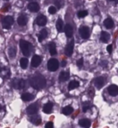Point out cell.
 <instances>
[{
	"mask_svg": "<svg viewBox=\"0 0 118 128\" xmlns=\"http://www.w3.org/2000/svg\"><path fill=\"white\" fill-rule=\"evenodd\" d=\"M27 9L31 12H38L39 10V5L35 2H31L27 5Z\"/></svg>",
	"mask_w": 118,
	"mask_h": 128,
	"instance_id": "obj_10",
	"label": "cell"
},
{
	"mask_svg": "<svg viewBox=\"0 0 118 128\" xmlns=\"http://www.w3.org/2000/svg\"><path fill=\"white\" fill-rule=\"evenodd\" d=\"M27 64H28V60L27 59V58H21V60H20V66L22 68H23V69H26L27 67Z\"/></svg>",
	"mask_w": 118,
	"mask_h": 128,
	"instance_id": "obj_27",
	"label": "cell"
},
{
	"mask_svg": "<svg viewBox=\"0 0 118 128\" xmlns=\"http://www.w3.org/2000/svg\"><path fill=\"white\" fill-rule=\"evenodd\" d=\"M18 24L20 26H24V25L27 24V18L26 17V16H23V14H22L20 16L19 18H18Z\"/></svg>",
	"mask_w": 118,
	"mask_h": 128,
	"instance_id": "obj_18",
	"label": "cell"
},
{
	"mask_svg": "<svg viewBox=\"0 0 118 128\" xmlns=\"http://www.w3.org/2000/svg\"><path fill=\"white\" fill-rule=\"evenodd\" d=\"M38 106L36 103L35 104H31L30 106H28L27 108V113L29 115H34L35 114H37L38 112Z\"/></svg>",
	"mask_w": 118,
	"mask_h": 128,
	"instance_id": "obj_7",
	"label": "cell"
},
{
	"mask_svg": "<svg viewBox=\"0 0 118 128\" xmlns=\"http://www.w3.org/2000/svg\"><path fill=\"white\" fill-rule=\"evenodd\" d=\"M22 99L25 102H29V101H31L34 99V95L31 94H29V93H25L22 95Z\"/></svg>",
	"mask_w": 118,
	"mask_h": 128,
	"instance_id": "obj_21",
	"label": "cell"
},
{
	"mask_svg": "<svg viewBox=\"0 0 118 128\" xmlns=\"http://www.w3.org/2000/svg\"><path fill=\"white\" fill-rule=\"evenodd\" d=\"M63 28H64V23H63V20L61 19H58L56 22V29L58 32H61L63 31Z\"/></svg>",
	"mask_w": 118,
	"mask_h": 128,
	"instance_id": "obj_26",
	"label": "cell"
},
{
	"mask_svg": "<svg viewBox=\"0 0 118 128\" xmlns=\"http://www.w3.org/2000/svg\"><path fill=\"white\" fill-rule=\"evenodd\" d=\"M52 108H53V104L51 102H47L43 108V111L45 113V114H50L52 111Z\"/></svg>",
	"mask_w": 118,
	"mask_h": 128,
	"instance_id": "obj_15",
	"label": "cell"
},
{
	"mask_svg": "<svg viewBox=\"0 0 118 128\" xmlns=\"http://www.w3.org/2000/svg\"><path fill=\"white\" fill-rule=\"evenodd\" d=\"M105 82V78H103V76H98V78H96L94 82L95 86L97 89H101V88L104 86Z\"/></svg>",
	"mask_w": 118,
	"mask_h": 128,
	"instance_id": "obj_9",
	"label": "cell"
},
{
	"mask_svg": "<svg viewBox=\"0 0 118 128\" xmlns=\"http://www.w3.org/2000/svg\"><path fill=\"white\" fill-rule=\"evenodd\" d=\"M27 1H34V0H27Z\"/></svg>",
	"mask_w": 118,
	"mask_h": 128,
	"instance_id": "obj_41",
	"label": "cell"
},
{
	"mask_svg": "<svg viewBox=\"0 0 118 128\" xmlns=\"http://www.w3.org/2000/svg\"><path fill=\"white\" fill-rule=\"evenodd\" d=\"M73 49H74V41L72 40L70 41L68 45L66 46L65 48V54L66 56H71L72 55V52H73Z\"/></svg>",
	"mask_w": 118,
	"mask_h": 128,
	"instance_id": "obj_8",
	"label": "cell"
},
{
	"mask_svg": "<svg viewBox=\"0 0 118 128\" xmlns=\"http://www.w3.org/2000/svg\"><path fill=\"white\" fill-rule=\"evenodd\" d=\"M6 1H7V0H6Z\"/></svg>",
	"mask_w": 118,
	"mask_h": 128,
	"instance_id": "obj_42",
	"label": "cell"
},
{
	"mask_svg": "<svg viewBox=\"0 0 118 128\" xmlns=\"http://www.w3.org/2000/svg\"><path fill=\"white\" fill-rule=\"evenodd\" d=\"M1 109H2V106H0V110H1Z\"/></svg>",
	"mask_w": 118,
	"mask_h": 128,
	"instance_id": "obj_40",
	"label": "cell"
},
{
	"mask_svg": "<svg viewBox=\"0 0 118 128\" xmlns=\"http://www.w3.org/2000/svg\"><path fill=\"white\" fill-rule=\"evenodd\" d=\"M104 26L108 28V29H111L114 27V22L112 19L110 18H107V19L104 21Z\"/></svg>",
	"mask_w": 118,
	"mask_h": 128,
	"instance_id": "obj_17",
	"label": "cell"
},
{
	"mask_svg": "<svg viewBox=\"0 0 118 128\" xmlns=\"http://www.w3.org/2000/svg\"><path fill=\"white\" fill-rule=\"evenodd\" d=\"M41 61H42L41 57L38 56V55H35V56L32 57V60H31V66L34 68H37L39 65L41 64Z\"/></svg>",
	"mask_w": 118,
	"mask_h": 128,
	"instance_id": "obj_11",
	"label": "cell"
},
{
	"mask_svg": "<svg viewBox=\"0 0 118 128\" xmlns=\"http://www.w3.org/2000/svg\"><path fill=\"white\" fill-rule=\"evenodd\" d=\"M49 52H50V54L51 55V56H54V55H56L57 53L56 44L55 43L52 42V43L49 44Z\"/></svg>",
	"mask_w": 118,
	"mask_h": 128,
	"instance_id": "obj_23",
	"label": "cell"
},
{
	"mask_svg": "<svg viewBox=\"0 0 118 128\" xmlns=\"http://www.w3.org/2000/svg\"><path fill=\"white\" fill-rule=\"evenodd\" d=\"M107 51H108L109 53L112 52V51H113V45L112 44L108 45V47H107Z\"/></svg>",
	"mask_w": 118,
	"mask_h": 128,
	"instance_id": "obj_36",
	"label": "cell"
},
{
	"mask_svg": "<svg viewBox=\"0 0 118 128\" xmlns=\"http://www.w3.org/2000/svg\"><path fill=\"white\" fill-rule=\"evenodd\" d=\"M54 2L58 8H60L64 5V0H54Z\"/></svg>",
	"mask_w": 118,
	"mask_h": 128,
	"instance_id": "obj_31",
	"label": "cell"
},
{
	"mask_svg": "<svg viewBox=\"0 0 118 128\" xmlns=\"http://www.w3.org/2000/svg\"><path fill=\"white\" fill-rule=\"evenodd\" d=\"M48 12L50 14H54L56 12V8L55 6H50L49 8H48Z\"/></svg>",
	"mask_w": 118,
	"mask_h": 128,
	"instance_id": "obj_33",
	"label": "cell"
},
{
	"mask_svg": "<svg viewBox=\"0 0 118 128\" xmlns=\"http://www.w3.org/2000/svg\"><path fill=\"white\" fill-rule=\"evenodd\" d=\"M77 66H78L79 68H81L83 66V64H84V60H83V58H80V59H79L78 60H77Z\"/></svg>",
	"mask_w": 118,
	"mask_h": 128,
	"instance_id": "obj_34",
	"label": "cell"
},
{
	"mask_svg": "<svg viewBox=\"0 0 118 128\" xmlns=\"http://www.w3.org/2000/svg\"><path fill=\"white\" fill-rule=\"evenodd\" d=\"M47 31L46 29H42L41 31H40L39 34L38 36V40L39 42H42L43 40H44L45 38H47Z\"/></svg>",
	"mask_w": 118,
	"mask_h": 128,
	"instance_id": "obj_20",
	"label": "cell"
},
{
	"mask_svg": "<svg viewBox=\"0 0 118 128\" xmlns=\"http://www.w3.org/2000/svg\"><path fill=\"white\" fill-rule=\"evenodd\" d=\"M110 38V35L106 32H102L101 35V40L103 43H108Z\"/></svg>",
	"mask_w": 118,
	"mask_h": 128,
	"instance_id": "obj_19",
	"label": "cell"
},
{
	"mask_svg": "<svg viewBox=\"0 0 118 128\" xmlns=\"http://www.w3.org/2000/svg\"><path fill=\"white\" fill-rule=\"evenodd\" d=\"M73 112V108L70 106H65L64 108H63L62 110V113L64 115H70Z\"/></svg>",
	"mask_w": 118,
	"mask_h": 128,
	"instance_id": "obj_24",
	"label": "cell"
},
{
	"mask_svg": "<svg viewBox=\"0 0 118 128\" xmlns=\"http://www.w3.org/2000/svg\"><path fill=\"white\" fill-rule=\"evenodd\" d=\"M59 68V61L56 59H50L47 62V69L51 72L56 71Z\"/></svg>",
	"mask_w": 118,
	"mask_h": 128,
	"instance_id": "obj_3",
	"label": "cell"
},
{
	"mask_svg": "<svg viewBox=\"0 0 118 128\" xmlns=\"http://www.w3.org/2000/svg\"><path fill=\"white\" fill-rule=\"evenodd\" d=\"M91 107H92V106L89 104V102H85L84 105V106H83V111L86 112L89 109H91Z\"/></svg>",
	"mask_w": 118,
	"mask_h": 128,
	"instance_id": "obj_32",
	"label": "cell"
},
{
	"mask_svg": "<svg viewBox=\"0 0 118 128\" xmlns=\"http://www.w3.org/2000/svg\"><path fill=\"white\" fill-rule=\"evenodd\" d=\"M69 72H66V71H63L60 72V76H59V80L60 82H66L68 81V78H69Z\"/></svg>",
	"mask_w": 118,
	"mask_h": 128,
	"instance_id": "obj_16",
	"label": "cell"
},
{
	"mask_svg": "<svg viewBox=\"0 0 118 128\" xmlns=\"http://www.w3.org/2000/svg\"><path fill=\"white\" fill-rule=\"evenodd\" d=\"M8 54H9V56L10 58H14L15 56L16 55V50L14 48H9V51H8Z\"/></svg>",
	"mask_w": 118,
	"mask_h": 128,
	"instance_id": "obj_29",
	"label": "cell"
},
{
	"mask_svg": "<svg viewBox=\"0 0 118 128\" xmlns=\"http://www.w3.org/2000/svg\"><path fill=\"white\" fill-rule=\"evenodd\" d=\"M108 92L111 96H117L118 94V86L116 85H111L108 87Z\"/></svg>",
	"mask_w": 118,
	"mask_h": 128,
	"instance_id": "obj_12",
	"label": "cell"
},
{
	"mask_svg": "<svg viewBox=\"0 0 118 128\" xmlns=\"http://www.w3.org/2000/svg\"><path fill=\"white\" fill-rule=\"evenodd\" d=\"M109 1H110V2H112V1H114L116 3H118V0H109Z\"/></svg>",
	"mask_w": 118,
	"mask_h": 128,
	"instance_id": "obj_39",
	"label": "cell"
},
{
	"mask_svg": "<svg viewBox=\"0 0 118 128\" xmlns=\"http://www.w3.org/2000/svg\"><path fill=\"white\" fill-rule=\"evenodd\" d=\"M80 35L83 39H88L90 36V32H89V28L86 26H82L80 28Z\"/></svg>",
	"mask_w": 118,
	"mask_h": 128,
	"instance_id": "obj_6",
	"label": "cell"
},
{
	"mask_svg": "<svg viewBox=\"0 0 118 128\" xmlns=\"http://www.w3.org/2000/svg\"><path fill=\"white\" fill-rule=\"evenodd\" d=\"M107 64H108V62H107L106 60H103V61L101 62V65L102 67H106Z\"/></svg>",
	"mask_w": 118,
	"mask_h": 128,
	"instance_id": "obj_37",
	"label": "cell"
},
{
	"mask_svg": "<svg viewBox=\"0 0 118 128\" xmlns=\"http://www.w3.org/2000/svg\"><path fill=\"white\" fill-rule=\"evenodd\" d=\"M66 64H67V61H66V60H63V61H62V63H61L62 67H65V66H66Z\"/></svg>",
	"mask_w": 118,
	"mask_h": 128,
	"instance_id": "obj_38",
	"label": "cell"
},
{
	"mask_svg": "<svg viewBox=\"0 0 118 128\" xmlns=\"http://www.w3.org/2000/svg\"><path fill=\"white\" fill-rule=\"evenodd\" d=\"M87 14H88L87 10H80V12H78V13H77V16L79 18H84V17H85Z\"/></svg>",
	"mask_w": 118,
	"mask_h": 128,
	"instance_id": "obj_30",
	"label": "cell"
},
{
	"mask_svg": "<svg viewBox=\"0 0 118 128\" xmlns=\"http://www.w3.org/2000/svg\"><path fill=\"white\" fill-rule=\"evenodd\" d=\"M20 48L22 50V52L25 56H29L31 54V44L29 42L21 40H20Z\"/></svg>",
	"mask_w": 118,
	"mask_h": 128,
	"instance_id": "obj_2",
	"label": "cell"
},
{
	"mask_svg": "<svg viewBox=\"0 0 118 128\" xmlns=\"http://www.w3.org/2000/svg\"><path fill=\"white\" fill-rule=\"evenodd\" d=\"M31 121L35 124V125H39L41 123V118H40L39 116H35L32 117L31 118Z\"/></svg>",
	"mask_w": 118,
	"mask_h": 128,
	"instance_id": "obj_28",
	"label": "cell"
},
{
	"mask_svg": "<svg viewBox=\"0 0 118 128\" xmlns=\"http://www.w3.org/2000/svg\"><path fill=\"white\" fill-rule=\"evenodd\" d=\"M25 81L23 79H18L15 78L12 81V86L14 88V89H19V90H22L25 87Z\"/></svg>",
	"mask_w": 118,
	"mask_h": 128,
	"instance_id": "obj_5",
	"label": "cell"
},
{
	"mask_svg": "<svg viewBox=\"0 0 118 128\" xmlns=\"http://www.w3.org/2000/svg\"><path fill=\"white\" fill-rule=\"evenodd\" d=\"M36 24H37L39 26H44L47 24V18L44 16H39L37 17L36 19Z\"/></svg>",
	"mask_w": 118,
	"mask_h": 128,
	"instance_id": "obj_14",
	"label": "cell"
},
{
	"mask_svg": "<svg viewBox=\"0 0 118 128\" xmlns=\"http://www.w3.org/2000/svg\"><path fill=\"white\" fill-rule=\"evenodd\" d=\"M31 86L35 90H42L46 86V79L42 75H35L30 80Z\"/></svg>",
	"mask_w": 118,
	"mask_h": 128,
	"instance_id": "obj_1",
	"label": "cell"
},
{
	"mask_svg": "<svg viewBox=\"0 0 118 128\" xmlns=\"http://www.w3.org/2000/svg\"><path fill=\"white\" fill-rule=\"evenodd\" d=\"M79 124L82 127H89L91 125V122L90 120H88L87 118H83L79 121Z\"/></svg>",
	"mask_w": 118,
	"mask_h": 128,
	"instance_id": "obj_22",
	"label": "cell"
},
{
	"mask_svg": "<svg viewBox=\"0 0 118 128\" xmlns=\"http://www.w3.org/2000/svg\"><path fill=\"white\" fill-rule=\"evenodd\" d=\"M45 127L46 128H52L53 127V123L51 122H48L46 124Z\"/></svg>",
	"mask_w": 118,
	"mask_h": 128,
	"instance_id": "obj_35",
	"label": "cell"
},
{
	"mask_svg": "<svg viewBox=\"0 0 118 128\" xmlns=\"http://www.w3.org/2000/svg\"><path fill=\"white\" fill-rule=\"evenodd\" d=\"M14 24V19L11 16H6L5 18H3L2 21V24L3 28L5 29H10V26Z\"/></svg>",
	"mask_w": 118,
	"mask_h": 128,
	"instance_id": "obj_4",
	"label": "cell"
},
{
	"mask_svg": "<svg viewBox=\"0 0 118 128\" xmlns=\"http://www.w3.org/2000/svg\"><path fill=\"white\" fill-rule=\"evenodd\" d=\"M79 86H80L79 82H77V81H72L71 82L69 83V85H68V90H74V89H76V88L79 87Z\"/></svg>",
	"mask_w": 118,
	"mask_h": 128,
	"instance_id": "obj_25",
	"label": "cell"
},
{
	"mask_svg": "<svg viewBox=\"0 0 118 128\" xmlns=\"http://www.w3.org/2000/svg\"><path fill=\"white\" fill-rule=\"evenodd\" d=\"M64 32L67 37L71 38L73 36V28L70 24H66V26L64 28Z\"/></svg>",
	"mask_w": 118,
	"mask_h": 128,
	"instance_id": "obj_13",
	"label": "cell"
}]
</instances>
